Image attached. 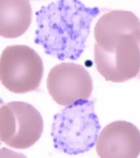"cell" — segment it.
<instances>
[{
	"label": "cell",
	"instance_id": "6da1fadb",
	"mask_svg": "<svg viewBox=\"0 0 140 158\" xmlns=\"http://www.w3.org/2000/svg\"><path fill=\"white\" fill-rule=\"evenodd\" d=\"M100 12L79 0L51 3L36 13L34 42L59 60H77L84 51L91 23Z\"/></svg>",
	"mask_w": 140,
	"mask_h": 158
},
{
	"label": "cell",
	"instance_id": "7a4b0ae2",
	"mask_svg": "<svg viewBox=\"0 0 140 158\" xmlns=\"http://www.w3.org/2000/svg\"><path fill=\"white\" fill-rule=\"evenodd\" d=\"M94 62L106 81L121 83L137 77L140 72V20L114 15L94 29Z\"/></svg>",
	"mask_w": 140,
	"mask_h": 158
},
{
	"label": "cell",
	"instance_id": "3957f363",
	"mask_svg": "<svg viewBox=\"0 0 140 158\" xmlns=\"http://www.w3.org/2000/svg\"><path fill=\"white\" fill-rule=\"evenodd\" d=\"M100 128L94 101L78 102L54 116L51 131L54 147L71 156L86 153L96 144Z\"/></svg>",
	"mask_w": 140,
	"mask_h": 158
},
{
	"label": "cell",
	"instance_id": "277c9868",
	"mask_svg": "<svg viewBox=\"0 0 140 158\" xmlns=\"http://www.w3.org/2000/svg\"><path fill=\"white\" fill-rule=\"evenodd\" d=\"M42 59L26 45L7 46L0 58V79L3 86L14 94H26L37 89L42 81Z\"/></svg>",
	"mask_w": 140,
	"mask_h": 158
},
{
	"label": "cell",
	"instance_id": "5b68a950",
	"mask_svg": "<svg viewBox=\"0 0 140 158\" xmlns=\"http://www.w3.org/2000/svg\"><path fill=\"white\" fill-rule=\"evenodd\" d=\"M43 131L41 114L24 102H12L0 109V139L12 148L25 149L39 140Z\"/></svg>",
	"mask_w": 140,
	"mask_h": 158
},
{
	"label": "cell",
	"instance_id": "8992f818",
	"mask_svg": "<svg viewBox=\"0 0 140 158\" xmlns=\"http://www.w3.org/2000/svg\"><path fill=\"white\" fill-rule=\"evenodd\" d=\"M47 89L57 104L68 106L91 96L93 84L88 72L81 64L62 63L49 72Z\"/></svg>",
	"mask_w": 140,
	"mask_h": 158
},
{
	"label": "cell",
	"instance_id": "52a82bcc",
	"mask_svg": "<svg viewBox=\"0 0 140 158\" xmlns=\"http://www.w3.org/2000/svg\"><path fill=\"white\" fill-rule=\"evenodd\" d=\"M101 158H136L140 154V131L126 121H113L102 129L96 143Z\"/></svg>",
	"mask_w": 140,
	"mask_h": 158
},
{
	"label": "cell",
	"instance_id": "ba28073f",
	"mask_svg": "<svg viewBox=\"0 0 140 158\" xmlns=\"http://www.w3.org/2000/svg\"><path fill=\"white\" fill-rule=\"evenodd\" d=\"M32 20L30 0H0V35L6 39L20 37Z\"/></svg>",
	"mask_w": 140,
	"mask_h": 158
},
{
	"label": "cell",
	"instance_id": "9c48e42d",
	"mask_svg": "<svg viewBox=\"0 0 140 158\" xmlns=\"http://www.w3.org/2000/svg\"><path fill=\"white\" fill-rule=\"evenodd\" d=\"M139 42H140V36H139ZM138 77V79H140V73H139V74H138V77Z\"/></svg>",
	"mask_w": 140,
	"mask_h": 158
},
{
	"label": "cell",
	"instance_id": "30bf717a",
	"mask_svg": "<svg viewBox=\"0 0 140 158\" xmlns=\"http://www.w3.org/2000/svg\"><path fill=\"white\" fill-rule=\"evenodd\" d=\"M34 1H42V0H34Z\"/></svg>",
	"mask_w": 140,
	"mask_h": 158
}]
</instances>
